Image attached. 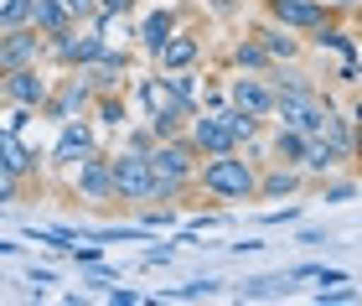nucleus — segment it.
<instances>
[{
	"label": "nucleus",
	"mask_w": 362,
	"mask_h": 306,
	"mask_svg": "<svg viewBox=\"0 0 362 306\" xmlns=\"http://www.w3.org/2000/svg\"><path fill=\"white\" fill-rule=\"evenodd\" d=\"M145 156H151V192H145V203H176L181 198V192H187L192 187V171H197V151L187 146V140H156V146L151 151H145Z\"/></svg>",
	"instance_id": "obj_1"
},
{
	"label": "nucleus",
	"mask_w": 362,
	"mask_h": 306,
	"mask_svg": "<svg viewBox=\"0 0 362 306\" xmlns=\"http://www.w3.org/2000/svg\"><path fill=\"white\" fill-rule=\"evenodd\" d=\"M254 161H243L238 151H218L207 161V166H197L192 171V187H202L207 198H218V203H249L254 198Z\"/></svg>",
	"instance_id": "obj_2"
},
{
	"label": "nucleus",
	"mask_w": 362,
	"mask_h": 306,
	"mask_svg": "<svg viewBox=\"0 0 362 306\" xmlns=\"http://www.w3.org/2000/svg\"><path fill=\"white\" fill-rule=\"evenodd\" d=\"M140 104H145V120H151L156 140L176 135V120H187V115H192V104L181 99V94L166 84V78H140Z\"/></svg>",
	"instance_id": "obj_3"
},
{
	"label": "nucleus",
	"mask_w": 362,
	"mask_h": 306,
	"mask_svg": "<svg viewBox=\"0 0 362 306\" xmlns=\"http://www.w3.org/2000/svg\"><path fill=\"white\" fill-rule=\"evenodd\" d=\"M109 182H114V198L119 203H145V192H151V156L119 151L109 161Z\"/></svg>",
	"instance_id": "obj_4"
},
{
	"label": "nucleus",
	"mask_w": 362,
	"mask_h": 306,
	"mask_svg": "<svg viewBox=\"0 0 362 306\" xmlns=\"http://www.w3.org/2000/svg\"><path fill=\"white\" fill-rule=\"evenodd\" d=\"M47 94H52V84L37 73V62H31V68H6L0 73V99H11L21 109H42Z\"/></svg>",
	"instance_id": "obj_5"
},
{
	"label": "nucleus",
	"mask_w": 362,
	"mask_h": 306,
	"mask_svg": "<svg viewBox=\"0 0 362 306\" xmlns=\"http://www.w3.org/2000/svg\"><path fill=\"white\" fill-rule=\"evenodd\" d=\"M98 52H104V37H98V31H83V37H78L73 26H62L57 37H47V57H57L62 68H83V62H93Z\"/></svg>",
	"instance_id": "obj_6"
},
{
	"label": "nucleus",
	"mask_w": 362,
	"mask_h": 306,
	"mask_svg": "<svg viewBox=\"0 0 362 306\" xmlns=\"http://www.w3.org/2000/svg\"><path fill=\"white\" fill-rule=\"evenodd\" d=\"M37 57H47V37H42L37 26L0 31V68H31Z\"/></svg>",
	"instance_id": "obj_7"
},
{
	"label": "nucleus",
	"mask_w": 362,
	"mask_h": 306,
	"mask_svg": "<svg viewBox=\"0 0 362 306\" xmlns=\"http://www.w3.org/2000/svg\"><path fill=\"white\" fill-rule=\"evenodd\" d=\"M88 104H93V84H88L83 73H73V78H62V89H57V94H47V104H42V109H47L52 120H78Z\"/></svg>",
	"instance_id": "obj_8"
},
{
	"label": "nucleus",
	"mask_w": 362,
	"mask_h": 306,
	"mask_svg": "<svg viewBox=\"0 0 362 306\" xmlns=\"http://www.w3.org/2000/svg\"><path fill=\"white\" fill-rule=\"evenodd\" d=\"M187 146H192V151H207V156H218V151H238V140H233V130H228V115H223V109H212V115L192 120V135H187Z\"/></svg>",
	"instance_id": "obj_9"
},
{
	"label": "nucleus",
	"mask_w": 362,
	"mask_h": 306,
	"mask_svg": "<svg viewBox=\"0 0 362 306\" xmlns=\"http://www.w3.org/2000/svg\"><path fill=\"white\" fill-rule=\"evenodd\" d=\"M73 187H78V198H88L93 208H104V203H114V182H109V161L104 156H83L78 161V176H73Z\"/></svg>",
	"instance_id": "obj_10"
},
{
	"label": "nucleus",
	"mask_w": 362,
	"mask_h": 306,
	"mask_svg": "<svg viewBox=\"0 0 362 306\" xmlns=\"http://www.w3.org/2000/svg\"><path fill=\"white\" fill-rule=\"evenodd\" d=\"M228 99H233V109L249 115V120L274 115V89L264 84V78H233V84H228Z\"/></svg>",
	"instance_id": "obj_11"
},
{
	"label": "nucleus",
	"mask_w": 362,
	"mask_h": 306,
	"mask_svg": "<svg viewBox=\"0 0 362 306\" xmlns=\"http://www.w3.org/2000/svg\"><path fill=\"white\" fill-rule=\"evenodd\" d=\"M124 68H129V62H124L119 47H104V52H98L93 62H83L78 73L93 84V94H119L124 89Z\"/></svg>",
	"instance_id": "obj_12"
},
{
	"label": "nucleus",
	"mask_w": 362,
	"mask_h": 306,
	"mask_svg": "<svg viewBox=\"0 0 362 306\" xmlns=\"http://www.w3.org/2000/svg\"><path fill=\"white\" fill-rule=\"evenodd\" d=\"M269 16L285 31H316L321 21H332L321 0H269Z\"/></svg>",
	"instance_id": "obj_13"
},
{
	"label": "nucleus",
	"mask_w": 362,
	"mask_h": 306,
	"mask_svg": "<svg viewBox=\"0 0 362 306\" xmlns=\"http://www.w3.org/2000/svg\"><path fill=\"white\" fill-rule=\"evenodd\" d=\"M98 146H93V130L83 120H62V135H57V146H52V161L57 166H78L83 156H93Z\"/></svg>",
	"instance_id": "obj_14"
},
{
	"label": "nucleus",
	"mask_w": 362,
	"mask_h": 306,
	"mask_svg": "<svg viewBox=\"0 0 362 306\" xmlns=\"http://www.w3.org/2000/svg\"><path fill=\"white\" fill-rule=\"evenodd\" d=\"M341 161H352L347 151L337 146V140H326V135H305V151H300V166L310 171V176H332Z\"/></svg>",
	"instance_id": "obj_15"
},
{
	"label": "nucleus",
	"mask_w": 362,
	"mask_h": 306,
	"mask_svg": "<svg viewBox=\"0 0 362 306\" xmlns=\"http://www.w3.org/2000/svg\"><path fill=\"white\" fill-rule=\"evenodd\" d=\"M197 52H202V47H197V37H176V31H171V37L166 42H160V52H156V62H160V68H192V62H197Z\"/></svg>",
	"instance_id": "obj_16"
},
{
	"label": "nucleus",
	"mask_w": 362,
	"mask_h": 306,
	"mask_svg": "<svg viewBox=\"0 0 362 306\" xmlns=\"http://www.w3.org/2000/svg\"><path fill=\"white\" fill-rule=\"evenodd\" d=\"M290 270H279V276H254L238 285V301H269V296H290Z\"/></svg>",
	"instance_id": "obj_17"
},
{
	"label": "nucleus",
	"mask_w": 362,
	"mask_h": 306,
	"mask_svg": "<svg viewBox=\"0 0 362 306\" xmlns=\"http://www.w3.org/2000/svg\"><path fill=\"white\" fill-rule=\"evenodd\" d=\"M0 166H6L11 176H26L31 166H37V156L21 146V135H16V130H0Z\"/></svg>",
	"instance_id": "obj_18"
},
{
	"label": "nucleus",
	"mask_w": 362,
	"mask_h": 306,
	"mask_svg": "<svg viewBox=\"0 0 362 306\" xmlns=\"http://www.w3.org/2000/svg\"><path fill=\"white\" fill-rule=\"evenodd\" d=\"M300 187V166H274L269 176H254V198H285Z\"/></svg>",
	"instance_id": "obj_19"
},
{
	"label": "nucleus",
	"mask_w": 362,
	"mask_h": 306,
	"mask_svg": "<svg viewBox=\"0 0 362 306\" xmlns=\"http://www.w3.org/2000/svg\"><path fill=\"white\" fill-rule=\"evenodd\" d=\"M269 151H274V161H279V166H300L305 135L295 130V125H279V130H274V140H269Z\"/></svg>",
	"instance_id": "obj_20"
},
{
	"label": "nucleus",
	"mask_w": 362,
	"mask_h": 306,
	"mask_svg": "<svg viewBox=\"0 0 362 306\" xmlns=\"http://www.w3.org/2000/svg\"><path fill=\"white\" fill-rule=\"evenodd\" d=\"M171 31H176V21H171V11H156V16H145V21H140V31H135V37L145 42V52H160V42H166L171 37Z\"/></svg>",
	"instance_id": "obj_21"
},
{
	"label": "nucleus",
	"mask_w": 362,
	"mask_h": 306,
	"mask_svg": "<svg viewBox=\"0 0 362 306\" xmlns=\"http://www.w3.org/2000/svg\"><path fill=\"white\" fill-rule=\"evenodd\" d=\"M31 26H37L42 37H57V31H62V26H73V21L62 16L57 0H31Z\"/></svg>",
	"instance_id": "obj_22"
},
{
	"label": "nucleus",
	"mask_w": 362,
	"mask_h": 306,
	"mask_svg": "<svg viewBox=\"0 0 362 306\" xmlns=\"http://www.w3.org/2000/svg\"><path fill=\"white\" fill-rule=\"evenodd\" d=\"M259 47H264L269 57H295V52H300V42L285 37L279 26H264V31H259Z\"/></svg>",
	"instance_id": "obj_23"
},
{
	"label": "nucleus",
	"mask_w": 362,
	"mask_h": 306,
	"mask_svg": "<svg viewBox=\"0 0 362 306\" xmlns=\"http://www.w3.org/2000/svg\"><path fill=\"white\" fill-rule=\"evenodd\" d=\"M93 99H98V120H104L109 125V130H124V99H119V94H93Z\"/></svg>",
	"instance_id": "obj_24"
},
{
	"label": "nucleus",
	"mask_w": 362,
	"mask_h": 306,
	"mask_svg": "<svg viewBox=\"0 0 362 306\" xmlns=\"http://www.w3.org/2000/svg\"><path fill=\"white\" fill-rule=\"evenodd\" d=\"M218 291H223V280L202 276V280H192V285H176V291H171V301H202V296H218Z\"/></svg>",
	"instance_id": "obj_25"
},
{
	"label": "nucleus",
	"mask_w": 362,
	"mask_h": 306,
	"mask_svg": "<svg viewBox=\"0 0 362 306\" xmlns=\"http://www.w3.org/2000/svg\"><path fill=\"white\" fill-rule=\"evenodd\" d=\"M31 21V0H0V31L26 26Z\"/></svg>",
	"instance_id": "obj_26"
},
{
	"label": "nucleus",
	"mask_w": 362,
	"mask_h": 306,
	"mask_svg": "<svg viewBox=\"0 0 362 306\" xmlns=\"http://www.w3.org/2000/svg\"><path fill=\"white\" fill-rule=\"evenodd\" d=\"M357 198V182L341 176V182H321V203H352Z\"/></svg>",
	"instance_id": "obj_27"
},
{
	"label": "nucleus",
	"mask_w": 362,
	"mask_h": 306,
	"mask_svg": "<svg viewBox=\"0 0 362 306\" xmlns=\"http://www.w3.org/2000/svg\"><path fill=\"white\" fill-rule=\"evenodd\" d=\"M166 84H171V89L181 94V99H187V104L197 109V78H192L187 68H171V73H166Z\"/></svg>",
	"instance_id": "obj_28"
},
{
	"label": "nucleus",
	"mask_w": 362,
	"mask_h": 306,
	"mask_svg": "<svg viewBox=\"0 0 362 306\" xmlns=\"http://www.w3.org/2000/svg\"><path fill=\"white\" fill-rule=\"evenodd\" d=\"M238 68H264V62H269V52H264V47H259V42H238Z\"/></svg>",
	"instance_id": "obj_29"
},
{
	"label": "nucleus",
	"mask_w": 362,
	"mask_h": 306,
	"mask_svg": "<svg viewBox=\"0 0 362 306\" xmlns=\"http://www.w3.org/2000/svg\"><path fill=\"white\" fill-rule=\"evenodd\" d=\"M228 115V130H233V140H254V130H259V120H249V115H238V109H223Z\"/></svg>",
	"instance_id": "obj_30"
},
{
	"label": "nucleus",
	"mask_w": 362,
	"mask_h": 306,
	"mask_svg": "<svg viewBox=\"0 0 362 306\" xmlns=\"http://www.w3.org/2000/svg\"><path fill=\"white\" fill-rule=\"evenodd\" d=\"M316 306H357V291L341 280V291H316Z\"/></svg>",
	"instance_id": "obj_31"
},
{
	"label": "nucleus",
	"mask_w": 362,
	"mask_h": 306,
	"mask_svg": "<svg viewBox=\"0 0 362 306\" xmlns=\"http://www.w3.org/2000/svg\"><path fill=\"white\" fill-rule=\"evenodd\" d=\"M57 6H62V16H68V21H88V16L98 11L93 0H57Z\"/></svg>",
	"instance_id": "obj_32"
},
{
	"label": "nucleus",
	"mask_w": 362,
	"mask_h": 306,
	"mask_svg": "<svg viewBox=\"0 0 362 306\" xmlns=\"http://www.w3.org/2000/svg\"><path fill=\"white\" fill-rule=\"evenodd\" d=\"M156 146V130L145 125V130H129V140H124V151H151Z\"/></svg>",
	"instance_id": "obj_33"
},
{
	"label": "nucleus",
	"mask_w": 362,
	"mask_h": 306,
	"mask_svg": "<svg viewBox=\"0 0 362 306\" xmlns=\"http://www.w3.org/2000/svg\"><path fill=\"white\" fill-rule=\"evenodd\" d=\"M104 301H114V306H140V291H124V285H114V291H104Z\"/></svg>",
	"instance_id": "obj_34"
},
{
	"label": "nucleus",
	"mask_w": 362,
	"mask_h": 306,
	"mask_svg": "<svg viewBox=\"0 0 362 306\" xmlns=\"http://www.w3.org/2000/svg\"><path fill=\"white\" fill-rule=\"evenodd\" d=\"M166 260H171V244H156V249H145V260H140V265H145V270H156V265H166Z\"/></svg>",
	"instance_id": "obj_35"
},
{
	"label": "nucleus",
	"mask_w": 362,
	"mask_h": 306,
	"mask_svg": "<svg viewBox=\"0 0 362 306\" xmlns=\"http://www.w3.org/2000/svg\"><path fill=\"white\" fill-rule=\"evenodd\" d=\"M93 6L109 11V16H129V11H135V0H93Z\"/></svg>",
	"instance_id": "obj_36"
},
{
	"label": "nucleus",
	"mask_w": 362,
	"mask_h": 306,
	"mask_svg": "<svg viewBox=\"0 0 362 306\" xmlns=\"http://www.w3.org/2000/svg\"><path fill=\"white\" fill-rule=\"evenodd\" d=\"M16 182H21V176H11L6 166H0V203H11V198H16Z\"/></svg>",
	"instance_id": "obj_37"
},
{
	"label": "nucleus",
	"mask_w": 362,
	"mask_h": 306,
	"mask_svg": "<svg viewBox=\"0 0 362 306\" xmlns=\"http://www.w3.org/2000/svg\"><path fill=\"white\" fill-rule=\"evenodd\" d=\"M316 280H321V285H341V280H352V276H347V270H326V265H321Z\"/></svg>",
	"instance_id": "obj_38"
},
{
	"label": "nucleus",
	"mask_w": 362,
	"mask_h": 306,
	"mask_svg": "<svg viewBox=\"0 0 362 306\" xmlns=\"http://www.w3.org/2000/svg\"><path fill=\"white\" fill-rule=\"evenodd\" d=\"M300 218V208H279V213H264V223H295Z\"/></svg>",
	"instance_id": "obj_39"
},
{
	"label": "nucleus",
	"mask_w": 362,
	"mask_h": 306,
	"mask_svg": "<svg viewBox=\"0 0 362 306\" xmlns=\"http://www.w3.org/2000/svg\"><path fill=\"white\" fill-rule=\"evenodd\" d=\"M341 84H347V89H357V57H347V62H341Z\"/></svg>",
	"instance_id": "obj_40"
},
{
	"label": "nucleus",
	"mask_w": 362,
	"mask_h": 306,
	"mask_svg": "<svg viewBox=\"0 0 362 306\" xmlns=\"http://www.w3.org/2000/svg\"><path fill=\"white\" fill-rule=\"evenodd\" d=\"M326 6H347V11H357V0H326Z\"/></svg>",
	"instance_id": "obj_41"
},
{
	"label": "nucleus",
	"mask_w": 362,
	"mask_h": 306,
	"mask_svg": "<svg viewBox=\"0 0 362 306\" xmlns=\"http://www.w3.org/2000/svg\"><path fill=\"white\" fill-rule=\"evenodd\" d=\"M0 73H6V68H0Z\"/></svg>",
	"instance_id": "obj_42"
}]
</instances>
